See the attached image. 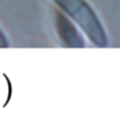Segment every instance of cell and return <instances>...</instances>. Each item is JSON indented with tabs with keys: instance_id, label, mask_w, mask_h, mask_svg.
<instances>
[{
	"instance_id": "1",
	"label": "cell",
	"mask_w": 120,
	"mask_h": 124,
	"mask_svg": "<svg viewBox=\"0 0 120 124\" xmlns=\"http://www.w3.org/2000/svg\"><path fill=\"white\" fill-rule=\"evenodd\" d=\"M52 3L79 27L85 37L95 46H109L110 41L106 27L88 0H52Z\"/></svg>"
},
{
	"instance_id": "2",
	"label": "cell",
	"mask_w": 120,
	"mask_h": 124,
	"mask_svg": "<svg viewBox=\"0 0 120 124\" xmlns=\"http://www.w3.org/2000/svg\"><path fill=\"white\" fill-rule=\"evenodd\" d=\"M54 25L61 44L66 48H85V34L59 8H54Z\"/></svg>"
},
{
	"instance_id": "3",
	"label": "cell",
	"mask_w": 120,
	"mask_h": 124,
	"mask_svg": "<svg viewBox=\"0 0 120 124\" xmlns=\"http://www.w3.org/2000/svg\"><path fill=\"white\" fill-rule=\"evenodd\" d=\"M8 46H10L8 37L6 35V32L0 28V48H8Z\"/></svg>"
}]
</instances>
